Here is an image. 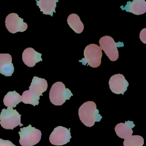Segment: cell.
Returning a JSON list of instances; mask_svg holds the SVG:
<instances>
[{"mask_svg": "<svg viewBox=\"0 0 146 146\" xmlns=\"http://www.w3.org/2000/svg\"><path fill=\"white\" fill-rule=\"evenodd\" d=\"M78 115L82 123L88 127L93 126L95 122H99L102 119L95 103L92 101L86 102L81 105Z\"/></svg>", "mask_w": 146, "mask_h": 146, "instance_id": "cell-1", "label": "cell"}, {"mask_svg": "<svg viewBox=\"0 0 146 146\" xmlns=\"http://www.w3.org/2000/svg\"><path fill=\"white\" fill-rule=\"evenodd\" d=\"M72 94L61 82H55L52 84L49 92L50 102L55 106H61L66 100H69Z\"/></svg>", "mask_w": 146, "mask_h": 146, "instance_id": "cell-2", "label": "cell"}, {"mask_svg": "<svg viewBox=\"0 0 146 146\" xmlns=\"http://www.w3.org/2000/svg\"><path fill=\"white\" fill-rule=\"evenodd\" d=\"M84 57L79 62L83 65L88 64L93 68L98 67L101 64L102 51L100 47L96 44H90L87 46L84 50Z\"/></svg>", "mask_w": 146, "mask_h": 146, "instance_id": "cell-3", "label": "cell"}, {"mask_svg": "<svg viewBox=\"0 0 146 146\" xmlns=\"http://www.w3.org/2000/svg\"><path fill=\"white\" fill-rule=\"evenodd\" d=\"M19 144L22 146H33L38 144L41 139V131L29 124L27 127L21 128L18 132Z\"/></svg>", "mask_w": 146, "mask_h": 146, "instance_id": "cell-4", "label": "cell"}, {"mask_svg": "<svg viewBox=\"0 0 146 146\" xmlns=\"http://www.w3.org/2000/svg\"><path fill=\"white\" fill-rule=\"evenodd\" d=\"M21 116L17 111L13 108H3L0 114V124L7 129H13L18 125L21 127L23 124L21 122Z\"/></svg>", "mask_w": 146, "mask_h": 146, "instance_id": "cell-5", "label": "cell"}, {"mask_svg": "<svg viewBox=\"0 0 146 146\" xmlns=\"http://www.w3.org/2000/svg\"><path fill=\"white\" fill-rule=\"evenodd\" d=\"M100 47L103 50L106 55L111 61H116L119 58L117 47H123L124 43L121 42L116 43L110 36L105 35L102 37L99 41Z\"/></svg>", "mask_w": 146, "mask_h": 146, "instance_id": "cell-6", "label": "cell"}, {"mask_svg": "<svg viewBox=\"0 0 146 146\" xmlns=\"http://www.w3.org/2000/svg\"><path fill=\"white\" fill-rule=\"evenodd\" d=\"M71 138L70 129L62 126H58L50 134L49 141L52 145H63L70 142Z\"/></svg>", "mask_w": 146, "mask_h": 146, "instance_id": "cell-7", "label": "cell"}, {"mask_svg": "<svg viewBox=\"0 0 146 146\" xmlns=\"http://www.w3.org/2000/svg\"><path fill=\"white\" fill-rule=\"evenodd\" d=\"M5 25L7 30L12 34L25 31L28 27L27 24L16 13H10L6 17Z\"/></svg>", "mask_w": 146, "mask_h": 146, "instance_id": "cell-8", "label": "cell"}, {"mask_svg": "<svg viewBox=\"0 0 146 146\" xmlns=\"http://www.w3.org/2000/svg\"><path fill=\"white\" fill-rule=\"evenodd\" d=\"M111 91L116 94H124L129 86L123 75L117 74L112 75L108 82Z\"/></svg>", "mask_w": 146, "mask_h": 146, "instance_id": "cell-9", "label": "cell"}, {"mask_svg": "<svg viewBox=\"0 0 146 146\" xmlns=\"http://www.w3.org/2000/svg\"><path fill=\"white\" fill-rule=\"evenodd\" d=\"M47 82L46 79L35 76L32 79L29 91L34 96L40 98V96H42V93L47 90Z\"/></svg>", "mask_w": 146, "mask_h": 146, "instance_id": "cell-10", "label": "cell"}, {"mask_svg": "<svg viewBox=\"0 0 146 146\" xmlns=\"http://www.w3.org/2000/svg\"><path fill=\"white\" fill-rule=\"evenodd\" d=\"M123 10L131 13L135 15H141L146 11V2L144 0H134L127 2L125 6H121Z\"/></svg>", "mask_w": 146, "mask_h": 146, "instance_id": "cell-11", "label": "cell"}, {"mask_svg": "<svg viewBox=\"0 0 146 146\" xmlns=\"http://www.w3.org/2000/svg\"><path fill=\"white\" fill-rule=\"evenodd\" d=\"M42 54L32 47L26 48L22 53V60L24 63L30 67H34L36 63L42 60Z\"/></svg>", "mask_w": 146, "mask_h": 146, "instance_id": "cell-12", "label": "cell"}, {"mask_svg": "<svg viewBox=\"0 0 146 146\" xmlns=\"http://www.w3.org/2000/svg\"><path fill=\"white\" fill-rule=\"evenodd\" d=\"M14 71L12 57L9 54H0V73L5 76H10Z\"/></svg>", "mask_w": 146, "mask_h": 146, "instance_id": "cell-13", "label": "cell"}, {"mask_svg": "<svg viewBox=\"0 0 146 146\" xmlns=\"http://www.w3.org/2000/svg\"><path fill=\"white\" fill-rule=\"evenodd\" d=\"M135 126L132 121H125V123H120L117 124L115 128V131L120 138L125 139L131 135L133 133L132 128Z\"/></svg>", "mask_w": 146, "mask_h": 146, "instance_id": "cell-14", "label": "cell"}, {"mask_svg": "<svg viewBox=\"0 0 146 146\" xmlns=\"http://www.w3.org/2000/svg\"><path fill=\"white\" fill-rule=\"evenodd\" d=\"M58 0H39L36 1V5L39 7L40 11L43 14L53 15V13H55V8L56 6V3Z\"/></svg>", "mask_w": 146, "mask_h": 146, "instance_id": "cell-15", "label": "cell"}, {"mask_svg": "<svg viewBox=\"0 0 146 146\" xmlns=\"http://www.w3.org/2000/svg\"><path fill=\"white\" fill-rule=\"evenodd\" d=\"M69 26L77 34H80L84 30V25L80 17L76 14H71L67 19Z\"/></svg>", "mask_w": 146, "mask_h": 146, "instance_id": "cell-16", "label": "cell"}, {"mask_svg": "<svg viewBox=\"0 0 146 146\" xmlns=\"http://www.w3.org/2000/svg\"><path fill=\"white\" fill-rule=\"evenodd\" d=\"M22 100L21 96L15 91H9L3 98L4 105L7 107H15Z\"/></svg>", "mask_w": 146, "mask_h": 146, "instance_id": "cell-17", "label": "cell"}, {"mask_svg": "<svg viewBox=\"0 0 146 146\" xmlns=\"http://www.w3.org/2000/svg\"><path fill=\"white\" fill-rule=\"evenodd\" d=\"M143 144L144 139L139 135H131L123 141L124 146H143Z\"/></svg>", "mask_w": 146, "mask_h": 146, "instance_id": "cell-18", "label": "cell"}, {"mask_svg": "<svg viewBox=\"0 0 146 146\" xmlns=\"http://www.w3.org/2000/svg\"><path fill=\"white\" fill-rule=\"evenodd\" d=\"M21 97V102L25 104H30L34 106H37L39 104V98L34 96L29 90L25 91L23 92Z\"/></svg>", "mask_w": 146, "mask_h": 146, "instance_id": "cell-19", "label": "cell"}, {"mask_svg": "<svg viewBox=\"0 0 146 146\" xmlns=\"http://www.w3.org/2000/svg\"><path fill=\"white\" fill-rule=\"evenodd\" d=\"M0 146H17L11 141L7 140H3L0 139Z\"/></svg>", "mask_w": 146, "mask_h": 146, "instance_id": "cell-20", "label": "cell"}, {"mask_svg": "<svg viewBox=\"0 0 146 146\" xmlns=\"http://www.w3.org/2000/svg\"><path fill=\"white\" fill-rule=\"evenodd\" d=\"M145 31H146V29H144L140 31V39L143 42V43H145V40H146Z\"/></svg>", "mask_w": 146, "mask_h": 146, "instance_id": "cell-21", "label": "cell"}]
</instances>
